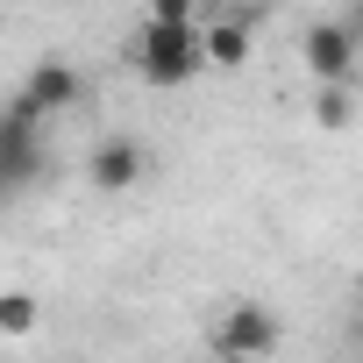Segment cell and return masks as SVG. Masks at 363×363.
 I'll return each mask as SVG.
<instances>
[{
  "mask_svg": "<svg viewBox=\"0 0 363 363\" xmlns=\"http://www.w3.org/2000/svg\"><path fill=\"white\" fill-rule=\"evenodd\" d=\"M79 93H86L79 65H65V57H43V65H29V79H22L15 107H22V114H36V121H50V114L79 107Z\"/></svg>",
  "mask_w": 363,
  "mask_h": 363,
  "instance_id": "5b68a950",
  "label": "cell"
},
{
  "mask_svg": "<svg viewBox=\"0 0 363 363\" xmlns=\"http://www.w3.org/2000/svg\"><path fill=\"white\" fill-rule=\"evenodd\" d=\"M299 57H306V72H313L320 86H349L356 65H363V43H356L342 22H313V29L299 36Z\"/></svg>",
  "mask_w": 363,
  "mask_h": 363,
  "instance_id": "277c9868",
  "label": "cell"
},
{
  "mask_svg": "<svg viewBox=\"0 0 363 363\" xmlns=\"http://www.w3.org/2000/svg\"><path fill=\"white\" fill-rule=\"evenodd\" d=\"M349 121H356V93H349V86H320V93H313V128L342 135Z\"/></svg>",
  "mask_w": 363,
  "mask_h": 363,
  "instance_id": "9c48e42d",
  "label": "cell"
},
{
  "mask_svg": "<svg viewBox=\"0 0 363 363\" xmlns=\"http://www.w3.org/2000/svg\"><path fill=\"white\" fill-rule=\"evenodd\" d=\"M349 93H356V100H363V65H356V79H349Z\"/></svg>",
  "mask_w": 363,
  "mask_h": 363,
  "instance_id": "7c38bea8",
  "label": "cell"
},
{
  "mask_svg": "<svg viewBox=\"0 0 363 363\" xmlns=\"http://www.w3.org/2000/svg\"><path fill=\"white\" fill-rule=\"evenodd\" d=\"M207 72H242L250 65V50H257V29L242 22V15H221V22H207Z\"/></svg>",
  "mask_w": 363,
  "mask_h": 363,
  "instance_id": "52a82bcc",
  "label": "cell"
},
{
  "mask_svg": "<svg viewBox=\"0 0 363 363\" xmlns=\"http://www.w3.org/2000/svg\"><path fill=\"white\" fill-rule=\"evenodd\" d=\"M200 8H207V0H143V22H171V29H186V22H207Z\"/></svg>",
  "mask_w": 363,
  "mask_h": 363,
  "instance_id": "30bf717a",
  "label": "cell"
},
{
  "mask_svg": "<svg viewBox=\"0 0 363 363\" xmlns=\"http://www.w3.org/2000/svg\"><path fill=\"white\" fill-rule=\"evenodd\" d=\"M36 320H43V306H36V292H0V335L8 342H22V335H36Z\"/></svg>",
  "mask_w": 363,
  "mask_h": 363,
  "instance_id": "ba28073f",
  "label": "cell"
},
{
  "mask_svg": "<svg viewBox=\"0 0 363 363\" xmlns=\"http://www.w3.org/2000/svg\"><path fill=\"white\" fill-rule=\"evenodd\" d=\"M43 121L36 114H22L15 100L0 107V200H15L29 178L43 171V135H36Z\"/></svg>",
  "mask_w": 363,
  "mask_h": 363,
  "instance_id": "3957f363",
  "label": "cell"
},
{
  "mask_svg": "<svg viewBox=\"0 0 363 363\" xmlns=\"http://www.w3.org/2000/svg\"><path fill=\"white\" fill-rule=\"evenodd\" d=\"M143 171H150V150L135 135H107V143L86 150V186L93 193H135Z\"/></svg>",
  "mask_w": 363,
  "mask_h": 363,
  "instance_id": "8992f818",
  "label": "cell"
},
{
  "mask_svg": "<svg viewBox=\"0 0 363 363\" xmlns=\"http://www.w3.org/2000/svg\"><path fill=\"white\" fill-rule=\"evenodd\" d=\"M278 313L271 306H257V299H235V306H221L214 320H207V356L214 363H264V356H278Z\"/></svg>",
  "mask_w": 363,
  "mask_h": 363,
  "instance_id": "7a4b0ae2",
  "label": "cell"
},
{
  "mask_svg": "<svg viewBox=\"0 0 363 363\" xmlns=\"http://www.w3.org/2000/svg\"><path fill=\"white\" fill-rule=\"evenodd\" d=\"M342 29H349V36L363 43V0H349V15H342Z\"/></svg>",
  "mask_w": 363,
  "mask_h": 363,
  "instance_id": "8fae6325",
  "label": "cell"
},
{
  "mask_svg": "<svg viewBox=\"0 0 363 363\" xmlns=\"http://www.w3.org/2000/svg\"><path fill=\"white\" fill-rule=\"evenodd\" d=\"M207 22H186V29H171V22H143L135 29V72L143 86L157 93H178V86H193L207 72Z\"/></svg>",
  "mask_w": 363,
  "mask_h": 363,
  "instance_id": "6da1fadb",
  "label": "cell"
}]
</instances>
